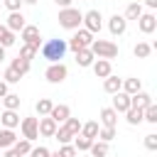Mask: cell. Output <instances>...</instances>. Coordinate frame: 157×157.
Listing matches in <instances>:
<instances>
[{
	"mask_svg": "<svg viewBox=\"0 0 157 157\" xmlns=\"http://www.w3.org/2000/svg\"><path fill=\"white\" fill-rule=\"evenodd\" d=\"M10 69H12V71H15V74H17L20 78H22V76H25V74L29 71V61H25V59H20V56H17V59H12Z\"/></svg>",
	"mask_w": 157,
	"mask_h": 157,
	"instance_id": "22",
	"label": "cell"
},
{
	"mask_svg": "<svg viewBox=\"0 0 157 157\" xmlns=\"http://www.w3.org/2000/svg\"><path fill=\"white\" fill-rule=\"evenodd\" d=\"M81 22L86 25L83 29H88L91 34H93V32H101V27H103V17H101V12H98V10H88V12L83 15V20H81Z\"/></svg>",
	"mask_w": 157,
	"mask_h": 157,
	"instance_id": "7",
	"label": "cell"
},
{
	"mask_svg": "<svg viewBox=\"0 0 157 157\" xmlns=\"http://www.w3.org/2000/svg\"><path fill=\"white\" fill-rule=\"evenodd\" d=\"M101 123H103V128H115L118 113H115L113 108H103V110H101Z\"/></svg>",
	"mask_w": 157,
	"mask_h": 157,
	"instance_id": "18",
	"label": "cell"
},
{
	"mask_svg": "<svg viewBox=\"0 0 157 157\" xmlns=\"http://www.w3.org/2000/svg\"><path fill=\"white\" fill-rule=\"evenodd\" d=\"M137 27H140L142 34H152V32L157 29V17H155L152 12H142V15L137 17Z\"/></svg>",
	"mask_w": 157,
	"mask_h": 157,
	"instance_id": "9",
	"label": "cell"
},
{
	"mask_svg": "<svg viewBox=\"0 0 157 157\" xmlns=\"http://www.w3.org/2000/svg\"><path fill=\"white\" fill-rule=\"evenodd\" d=\"M81 20H83V15H81L76 7H64V10H59V25H61L64 29H78V27H81Z\"/></svg>",
	"mask_w": 157,
	"mask_h": 157,
	"instance_id": "3",
	"label": "cell"
},
{
	"mask_svg": "<svg viewBox=\"0 0 157 157\" xmlns=\"http://www.w3.org/2000/svg\"><path fill=\"white\" fill-rule=\"evenodd\" d=\"M93 52L91 49H81V52H76V61H78V66H91L93 64Z\"/></svg>",
	"mask_w": 157,
	"mask_h": 157,
	"instance_id": "23",
	"label": "cell"
},
{
	"mask_svg": "<svg viewBox=\"0 0 157 157\" xmlns=\"http://www.w3.org/2000/svg\"><path fill=\"white\" fill-rule=\"evenodd\" d=\"M108 29H110V34L120 37V34L128 29V20H125L123 15H113V17L108 20Z\"/></svg>",
	"mask_w": 157,
	"mask_h": 157,
	"instance_id": "10",
	"label": "cell"
},
{
	"mask_svg": "<svg viewBox=\"0 0 157 157\" xmlns=\"http://www.w3.org/2000/svg\"><path fill=\"white\" fill-rule=\"evenodd\" d=\"M113 137H115V128H103V130H98V140L110 142Z\"/></svg>",
	"mask_w": 157,
	"mask_h": 157,
	"instance_id": "38",
	"label": "cell"
},
{
	"mask_svg": "<svg viewBox=\"0 0 157 157\" xmlns=\"http://www.w3.org/2000/svg\"><path fill=\"white\" fill-rule=\"evenodd\" d=\"M22 42H25V44H29V47H34V49L39 52V47H42L39 29H37L34 25H25V27H22Z\"/></svg>",
	"mask_w": 157,
	"mask_h": 157,
	"instance_id": "8",
	"label": "cell"
},
{
	"mask_svg": "<svg viewBox=\"0 0 157 157\" xmlns=\"http://www.w3.org/2000/svg\"><path fill=\"white\" fill-rule=\"evenodd\" d=\"M128 108H130V96L123 93V91L113 93V110H115V113H125Z\"/></svg>",
	"mask_w": 157,
	"mask_h": 157,
	"instance_id": "14",
	"label": "cell"
},
{
	"mask_svg": "<svg viewBox=\"0 0 157 157\" xmlns=\"http://www.w3.org/2000/svg\"><path fill=\"white\" fill-rule=\"evenodd\" d=\"M12 147L17 150V155H20V157H22V155H29V152H32V142H29V140H25V137H22V140H17V142H15Z\"/></svg>",
	"mask_w": 157,
	"mask_h": 157,
	"instance_id": "35",
	"label": "cell"
},
{
	"mask_svg": "<svg viewBox=\"0 0 157 157\" xmlns=\"http://www.w3.org/2000/svg\"><path fill=\"white\" fill-rule=\"evenodd\" d=\"M54 137H56V140H59L61 145H69V140H71L74 135H71V132H69V130H66L64 125H59V128H56V132H54Z\"/></svg>",
	"mask_w": 157,
	"mask_h": 157,
	"instance_id": "36",
	"label": "cell"
},
{
	"mask_svg": "<svg viewBox=\"0 0 157 157\" xmlns=\"http://www.w3.org/2000/svg\"><path fill=\"white\" fill-rule=\"evenodd\" d=\"M2 96H7V83L0 78V98H2Z\"/></svg>",
	"mask_w": 157,
	"mask_h": 157,
	"instance_id": "46",
	"label": "cell"
},
{
	"mask_svg": "<svg viewBox=\"0 0 157 157\" xmlns=\"http://www.w3.org/2000/svg\"><path fill=\"white\" fill-rule=\"evenodd\" d=\"M142 120H147V123H152V125L157 123V105H155V103H150V105L142 110Z\"/></svg>",
	"mask_w": 157,
	"mask_h": 157,
	"instance_id": "33",
	"label": "cell"
},
{
	"mask_svg": "<svg viewBox=\"0 0 157 157\" xmlns=\"http://www.w3.org/2000/svg\"><path fill=\"white\" fill-rule=\"evenodd\" d=\"M2 81H5V83H17V81H20V76H17V74L7 66V69L2 71Z\"/></svg>",
	"mask_w": 157,
	"mask_h": 157,
	"instance_id": "39",
	"label": "cell"
},
{
	"mask_svg": "<svg viewBox=\"0 0 157 157\" xmlns=\"http://www.w3.org/2000/svg\"><path fill=\"white\" fill-rule=\"evenodd\" d=\"M22 2H29V5H34V2H37V0H22Z\"/></svg>",
	"mask_w": 157,
	"mask_h": 157,
	"instance_id": "50",
	"label": "cell"
},
{
	"mask_svg": "<svg viewBox=\"0 0 157 157\" xmlns=\"http://www.w3.org/2000/svg\"><path fill=\"white\" fill-rule=\"evenodd\" d=\"M37 128H39V135H44V137H54V132H56V128H59V125L47 115V118H42V120H39V125H37Z\"/></svg>",
	"mask_w": 157,
	"mask_h": 157,
	"instance_id": "15",
	"label": "cell"
},
{
	"mask_svg": "<svg viewBox=\"0 0 157 157\" xmlns=\"http://www.w3.org/2000/svg\"><path fill=\"white\" fill-rule=\"evenodd\" d=\"M69 76V69H66V64H49L47 66V71H44V78L49 81V83H61L64 78Z\"/></svg>",
	"mask_w": 157,
	"mask_h": 157,
	"instance_id": "5",
	"label": "cell"
},
{
	"mask_svg": "<svg viewBox=\"0 0 157 157\" xmlns=\"http://www.w3.org/2000/svg\"><path fill=\"white\" fill-rule=\"evenodd\" d=\"M132 52H135V56H137V59H147V56H150V52H152V44H147V42H137Z\"/></svg>",
	"mask_w": 157,
	"mask_h": 157,
	"instance_id": "28",
	"label": "cell"
},
{
	"mask_svg": "<svg viewBox=\"0 0 157 157\" xmlns=\"http://www.w3.org/2000/svg\"><path fill=\"white\" fill-rule=\"evenodd\" d=\"M37 125H39V118H25V120L20 123L22 137H25V140H29V142H32V140H37V137H39V128H37Z\"/></svg>",
	"mask_w": 157,
	"mask_h": 157,
	"instance_id": "6",
	"label": "cell"
},
{
	"mask_svg": "<svg viewBox=\"0 0 157 157\" xmlns=\"http://www.w3.org/2000/svg\"><path fill=\"white\" fill-rule=\"evenodd\" d=\"M2 103H5V110H17L20 108V96L17 93H7V96H2Z\"/></svg>",
	"mask_w": 157,
	"mask_h": 157,
	"instance_id": "29",
	"label": "cell"
},
{
	"mask_svg": "<svg viewBox=\"0 0 157 157\" xmlns=\"http://www.w3.org/2000/svg\"><path fill=\"white\" fill-rule=\"evenodd\" d=\"M2 2L10 12H20V7H22V0H2Z\"/></svg>",
	"mask_w": 157,
	"mask_h": 157,
	"instance_id": "42",
	"label": "cell"
},
{
	"mask_svg": "<svg viewBox=\"0 0 157 157\" xmlns=\"http://www.w3.org/2000/svg\"><path fill=\"white\" fill-rule=\"evenodd\" d=\"M145 5H147L150 10H155V7H157V0H145Z\"/></svg>",
	"mask_w": 157,
	"mask_h": 157,
	"instance_id": "47",
	"label": "cell"
},
{
	"mask_svg": "<svg viewBox=\"0 0 157 157\" xmlns=\"http://www.w3.org/2000/svg\"><path fill=\"white\" fill-rule=\"evenodd\" d=\"M49 118L59 125V123H64L66 118H71V108H69L66 103H59V105H54V108L49 110Z\"/></svg>",
	"mask_w": 157,
	"mask_h": 157,
	"instance_id": "11",
	"label": "cell"
},
{
	"mask_svg": "<svg viewBox=\"0 0 157 157\" xmlns=\"http://www.w3.org/2000/svg\"><path fill=\"white\" fill-rule=\"evenodd\" d=\"M54 2H56L61 10H64V7H71V0H54Z\"/></svg>",
	"mask_w": 157,
	"mask_h": 157,
	"instance_id": "45",
	"label": "cell"
},
{
	"mask_svg": "<svg viewBox=\"0 0 157 157\" xmlns=\"http://www.w3.org/2000/svg\"><path fill=\"white\" fill-rule=\"evenodd\" d=\"M91 145H93V140L83 137L81 132H78V135H76V140H74V147H76V152H86V150H91Z\"/></svg>",
	"mask_w": 157,
	"mask_h": 157,
	"instance_id": "30",
	"label": "cell"
},
{
	"mask_svg": "<svg viewBox=\"0 0 157 157\" xmlns=\"http://www.w3.org/2000/svg\"><path fill=\"white\" fill-rule=\"evenodd\" d=\"M142 15V5L140 2H130L128 10H125V20H137Z\"/></svg>",
	"mask_w": 157,
	"mask_h": 157,
	"instance_id": "31",
	"label": "cell"
},
{
	"mask_svg": "<svg viewBox=\"0 0 157 157\" xmlns=\"http://www.w3.org/2000/svg\"><path fill=\"white\" fill-rule=\"evenodd\" d=\"M125 120H128L130 125H140V123H142V110H140V108H128V110H125Z\"/></svg>",
	"mask_w": 157,
	"mask_h": 157,
	"instance_id": "26",
	"label": "cell"
},
{
	"mask_svg": "<svg viewBox=\"0 0 157 157\" xmlns=\"http://www.w3.org/2000/svg\"><path fill=\"white\" fill-rule=\"evenodd\" d=\"M5 59V47H0V61Z\"/></svg>",
	"mask_w": 157,
	"mask_h": 157,
	"instance_id": "48",
	"label": "cell"
},
{
	"mask_svg": "<svg viewBox=\"0 0 157 157\" xmlns=\"http://www.w3.org/2000/svg\"><path fill=\"white\" fill-rule=\"evenodd\" d=\"M66 42L64 39H47L42 47H39V54H42V59H47L49 64H59L61 59H64V54H66Z\"/></svg>",
	"mask_w": 157,
	"mask_h": 157,
	"instance_id": "1",
	"label": "cell"
},
{
	"mask_svg": "<svg viewBox=\"0 0 157 157\" xmlns=\"http://www.w3.org/2000/svg\"><path fill=\"white\" fill-rule=\"evenodd\" d=\"M12 44H15V34L5 25H0V47H12Z\"/></svg>",
	"mask_w": 157,
	"mask_h": 157,
	"instance_id": "27",
	"label": "cell"
},
{
	"mask_svg": "<svg viewBox=\"0 0 157 157\" xmlns=\"http://www.w3.org/2000/svg\"><path fill=\"white\" fill-rule=\"evenodd\" d=\"M105 155H108V142L93 140V145H91V157H105Z\"/></svg>",
	"mask_w": 157,
	"mask_h": 157,
	"instance_id": "25",
	"label": "cell"
},
{
	"mask_svg": "<svg viewBox=\"0 0 157 157\" xmlns=\"http://www.w3.org/2000/svg\"><path fill=\"white\" fill-rule=\"evenodd\" d=\"M29 155H32V157H49V150H47L44 145H39V147H32Z\"/></svg>",
	"mask_w": 157,
	"mask_h": 157,
	"instance_id": "43",
	"label": "cell"
},
{
	"mask_svg": "<svg viewBox=\"0 0 157 157\" xmlns=\"http://www.w3.org/2000/svg\"><path fill=\"white\" fill-rule=\"evenodd\" d=\"M91 66H93V74H96L98 78H108V76H110V61H108V59H98V61H93Z\"/></svg>",
	"mask_w": 157,
	"mask_h": 157,
	"instance_id": "16",
	"label": "cell"
},
{
	"mask_svg": "<svg viewBox=\"0 0 157 157\" xmlns=\"http://www.w3.org/2000/svg\"><path fill=\"white\" fill-rule=\"evenodd\" d=\"M120 86H123V78H118V76H108L105 81H103V88H105V93H118L120 91Z\"/></svg>",
	"mask_w": 157,
	"mask_h": 157,
	"instance_id": "21",
	"label": "cell"
},
{
	"mask_svg": "<svg viewBox=\"0 0 157 157\" xmlns=\"http://www.w3.org/2000/svg\"><path fill=\"white\" fill-rule=\"evenodd\" d=\"M17 142V135H15V130H7V128H2L0 130V147L2 150H7V147H12Z\"/></svg>",
	"mask_w": 157,
	"mask_h": 157,
	"instance_id": "20",
	"label": "cell"
},
{
	"mask_svg": "<svg viewBox=\"0 0 157 157\" xmlns=\"http://www.w3.org/2000/svg\"><path fill=\"white\" fill-rule=\"evenodd\" d=\"M49 157H61V155H59V150H56V152H49Z\"/></svg>",
	"mask_w": 157,
	"mask_h": 157,
	"instance_id": "49",
	"label": "cell"
},
{
	"mask_svg": "<svg viewBox=\"0 0 157 157\" xmlns=\"http://www.w3.org/2000/svg\"><path fill=\"white\" fill-rule=\"evenodd\" d=\"M120 91L128 93V96H135L137 91H142V83H140V78H125L123 86H120Z\"/></svg>",
	"mask_w": 157,
	"mask_h": 157,
	"instance_id": "17",
	"label": "cell"
},
{
	"mask_svg": "<svg viewBox=\"0 0 157 157\" xmlns=\"http://www.w3.org/2000/svg\"><path fill=\"white\" fill-rule=\"evenodd\" d=\"M145 147H147V150H157V135H155V132L145 135Z\"/></svg>",
	"mask_w": 157,
	"mask_h": 157,
	"instance_id": "40",
	"label": "cell"
},
{
	"mask_svg": "<svg viewBox=\"0 0 157 157\" xmlns=\"http://www.w3.org/2000/svg\"><path fill=\"white\" fill-rule=\"evenodd\" d=\"M5 27H7L12 34H15V32H22V27H25V15H22V12H10Z\"/></svg>",
	"mask_w": 157,
	"mask_h": 157,
	"instance_id": "12",
	"label": "cell"
},
{
	"mask_svg": "<svg viewBox=\"0 0 157 157\" xmlns=\"http://www.w3.org/2000/svg\"><path fill=\"white\" fill-rule=\"evenodd\" d=\"M34 54H37V49L34 47H29V44H22V49H20V59H25V61H32L34 59Z\"/></svg>",
	"mask_w": 157,
	"mask_h": 157,
	"instance_id": "37",
	"label": "cell"
},
{
	"mask_svg": "<svg viewBox=\"0 0 157 157\" xmlns=\"http://www.w3.org/2000/svg\"><path fill=\"white\" fill-rule=\"evenodd\" d=\"M64 128H66L74 137L81 132V123H78V118H66V120H64Z\"/></svg>",
	"mask_w": 157,
	"mask_h": 157,
	"instance_id": "34",
	"label": "cell"
},
{
	"mask_svg": "<svg viewBox=\"0 0 157 157\" xmlns=\"http://www.w3.org/2000/svg\"><path fill=\"white\" fill-rule=\"evenodd\" d=\"M150 103H152V96L145 93V91H137L135 96H130V108H140V110H145Z\"/></svg>",
	"mask_w": 157,
	"mask_h": 157,
	"instance_id": "13",
	"label": "cell"
},
{
	"mask_svg": "<svg viewBox=\"0 0 157 157\" xmlns=\"http://www.w3.org/2000/svg\"><path fill=\"white\" fill-rule=\"evenodd\" d=\"M0 78H2V74H0Z\"/></svg>",
	"mask_w": 157,
	"mask_h": 157,
	"instance_id": "51",
	"label": "cell"
},
{
	"mask_svg": "<svg viewBox=\"0 0 157 157\" xmlns=\"http://www.w3.org/2000/svg\"><path fill=\"white\" fill-rule=\"evenodd\" d=\"M59 155H61V157H76V147H74V145H61Z\"/></svg>",
	"mask_w": 157,
	"mask_h": 157,
	"instance_id": "41",
	"label": "cell"
},
{
	"mask_svg": "<svg viewBox=\"0 0 157 157\" xmlns=\"http://www.w3.org/2000/svg\"><path fill=\"white\" fill-rule=\"evenodd\" d=\"M34 108H37V113H39V115H49V110L54 108V103H52L49 98H39Z\"/></svg>",
	"mask_w": 157,
	"mask_h": 157,
	"instance_id": "32",
	"label": "cell"
},
{
	"mask_svg": "<svg viewBox=\"0 0 157 157\" xmlns=\"http://www.w3.org/2000/svg\"><path fill=\"white\" fill-rule=\"evenodd\" d=\"M81 135H83V137H88V140H96V137H98V123H96V120H91V123L81 125Z\"/></svg>",
	"mask_w": 157,
	"mask_h": 157,
	"instance_id": "24",
	"label": "cell"
},
{
	"mask_svg": "<svg viewBox=\"0 0 157 157\" xmlns=\"http://www.w3.org/2000/svg\"><path fill=\"white\" fill-rule=\"evenodd\" d=\"M91 42H93V34L88 32V29H76V34L69 39V49H74V52H81V49H88L91 47Z\"/></svg>",
	"mask_w": 157,
	"mask_h": 157,
	"instance_id": "4",
	"label": "cell"
},
{
	"mask_svg": "<svg viewBox=\"0 0 157 157\" xmlns=\"http://www.w3.org/2000/svg\"><path fill=\"white\" fill-rule=\"evenodd\" d=\"M2 157H20V155H17V150H15V147H7Z\"/></svg>",
	"mask_w": 157,
	"mask_h": 157,
	"instance_id": "44",
	"label": "cell"
},
{
	"mask_svg": "<svg viewBox=\"0 0 157 157\" xmlns=\"http://www.w3.org/2000/svg\"><path fill=\"white\" fill-rule=\"evenodd\" d=\"M88 49H91L93 56H98V59H115V56H118V47H115L113 42H108V39H93Z\"/></svg>",
	"mask_w": 157,
	"mask_h": 157,
	"instance_id": "2",
	"label": "cell"
},
{
	"mask_svg": "<svg viewBox=\"0 0 157 157\" xmlns=\"http://www.w3.org/2000/svg\"><path fill=\"white\" fill-rule=\"evenodd\" d=\"M0 120H2V125H5L7 130H15V128L20 125V115H17L15 110H5V113L0 115Z\"/></svg>",
	"mask_w": 157,
	"mask_h": 157,
	"instance_id": "19",
	"label": "cell"
}]
</instances>
